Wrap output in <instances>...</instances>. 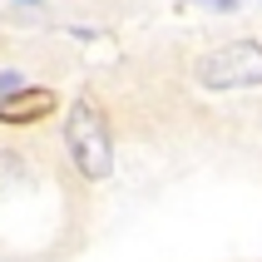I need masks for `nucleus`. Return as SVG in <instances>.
<instances>
[{"mask_svg": "<svg viewBox=\"0 0 262 262\" xmlns=\"http://www.w3.org/2000/svg\"><path fill=\"white\" fill-rule=\"evenodd\" d=\"M64 144H70V159L79 163V173H84V178H94V183L109 178V168H114V144H109V124H104V114L89 99H74L70 104Z\"/></svg>", "mask_w": 262, "mask_h": 262, "instance_id": "f257e3e1", "label": "nucleus"}, {"mask_svg": "<svg viewBox=\"0 0 262 262\" xmlns=\"http://www.w3.org/2000/svg\"><path fill=\"white\" fill-rule=\"evenodd\" d=\"M198 79H203V89H257L262 84V45L237 40V45H223V50L203 55Z\"/></svg>", "mask_w": 262, "mask_h": 262, "instance_id": "f03ea898", "label": "nucleus"}, {"mask_svg": "<svg viewBox=\"0 0 262 262\" xmlns=\"http://www.w3.org/2000/svg\"><path fill=\"white\" fill-rule=\"evenodd\" d=\"M50 109H55V94H50V89H20L15 99L0 104V119H5V124H35V119H45Z\"/></svg>", "mask_w": 262, "mask_h": 262, "instance_id": "7ed1b4c3", "label": "nucleus"}, {"mask_svg": "<svg viewBox=\"0 0 262 262\" xmlns=\"http://www.w3.org/2000/svg\"><path fill=\"white\" fill-rule=\"evenodd\" d=\"M178 10H237V0H178Z\"/></svg>", "mask_w": 262, "mask_h": 262, "instance_id": "20e7f679", "label": "nucleus"}, {"mask_svg": "<svg viewBox=\"0 0 262 262\" xmlns=\"http://www.w3.org/2000/svg\"><path fill=\"white\" fill-rule=\"evenodd\" d=\"M5 178H20V159H15V154H0V183H5Z\"/></svg>", "mask_w": 262, "mask_h": 262, "instance_id": "39448f33", "label": "nucleus"}, {"mask_svg": "<svg viewBox=\"0 0 262 262\" xmlns=\"http://www.w3.org/2000/svg\"><path fill=\"white\" fill-rule=\"evenodd\" d=\"M5 94H20V74H0V104H5Z\"/></svg>", "mask_w": 262, "mask_h": 262, "instance_id": "423d86ee", "label": "nucleus"}]
</instances>
